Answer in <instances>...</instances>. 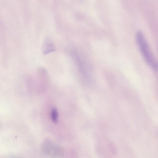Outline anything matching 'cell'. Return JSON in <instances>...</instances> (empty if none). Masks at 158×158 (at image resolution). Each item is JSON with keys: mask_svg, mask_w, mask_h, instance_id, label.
<instances>
[{"mask_svg": "<svg viewBox=\"0 0 158 158\" xmlns=\"http://www.w3.org/2000/svg\"><path fill=\"white\" fill-rule=\"evenodd\" d=\"M136 42L140 51L148 65L153 69L157 67V64L148 43L143 33L138 31L136 34Z\"/></svg>", "mask_w": 158, "mask_h": 158, "instance_id": "cell-1", "label": "cell"}, {"mask_svg": "<svg viewBox=\"0 0 158 158\" xmlns=\"http://www.w3.org/2000/svg\"><path fill=\"white\" fill-rule=\"evenodd\" d=\"M81 51L74 48L71 50V55L78 69L81 77L85 81L89 78L88 62L84 55Z\"/></svg>", "mask_w": 158, "mask_h": 158, "instance_id": "cell-2", "label": "cell"}, {"mask_svg": "<svg viewBox=\"0 0 158 158\" xmlns=\"http://www.w3.org/2000/svg\"><path fill=\"white\" fill-rule=\"evenodd\" d=\"M38 80L40 88H46L49 85L50 80L47 70L44 67H40L37 70Z\"/></svg>", "mask_w": 158, "mask_h": 158, "instance_id": "cell-3", "label": "cell"}, {"mask_svg": "<svg viewBox=\"0 0 158 158\" xmlns=\"http://www.w3.org/2000/svg\"><path fill=\"white\" fill-rule=\"evenodd\" d=\"M42 148L44 152L52 156H58L62 152L60 148L48 141L44 142Z\"/></svg>", "mask_w": 158, "mask_h": 158, "instance_id": "cell-4", "label": "cell"}, {"mask_svg": "<svg viewBox=\"0 0 158 158\" xmlns=\"http://www.w3.org/2000/svg\"><path fill=\"white\" fill-rule=\"evenodd\" d=\"M55 50V47L52 40L49 37H46L44 40L42 46V52L47 54Z\"/></svg>", "mask_w": 158, "mask_h": 158, "instance_id": "cell-5", "label": "cell"}, {"mask_svg": "<svg viewBox=\"0 0 158 158\" xmlns=\"http://www.w3.org/2000/svg\"><path fill=\"white\" fill-rule=\"evenodd\" d=\"M58 113L57 110L56 108L52 109L51 112V118L52 121L55 123L57 122Z\"/></svg>", "mask_w": 158, "mask_h": 158, "instance_id": "cell-6", "label": "cell"}]
</instances>
